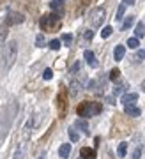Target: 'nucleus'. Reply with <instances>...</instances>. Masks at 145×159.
I'll return each mask as SVG.
<instances>
[{"mask_svg":"<svg viewBox=\"0 0 145 159\" xmlns=\"http://www.w3.org/2000/svg\"><path fill=\"white\" fill-rule=\"evenodd\" d=\"M78 115L80 117H94V115H99L103 111V106H101V102H82L78 106Z\"/></svg>","mask_w":145,"mask_h":159,"instance_id":"f03ea898","label":"nucleus"},{"mask_svg":"<svg viewBox=\"0 0 145 159\" xmlns=\"http://www.w3.org/2000/svg\"><path fill=\"white\" fill-rule=\"evenodd\" d=\"M69 138H71L72 142H78V140H80V134H78V133H76V131H74V129L71 127V129H69Z\"/></svg>","mask_w":145,"mask_h":159,"instance_id":"393cba45","label":"nucleus"},{"mask_svg":"<svg viewBox=\"0 0 145 159\" xmlns=\"http://www.w3.org/2000/svg\"><path fill=\"white\" fill-rule=\"evenodd\" d=\"M128 46H129V48H133V50H136V48H138V39H136V37H129V39H128Z\"/></svg>","mask_w":145,"mask_h":159,"instance_id":"412c9836","label":"nucleus"},{"mask_svg":"<svg viewBox=\"0 0 145 159\" xmlns=\"http://www.w3.org/2000/svg\"><path fill=\"white\" fill-rule=\"evenodd\" d=\"M6 37H7V27H0V44L6 41Z\"/></svg>","mask_w":145,"mask_h":159,"instance_id":"b1692460","label":"nucleus"},{"mask_svg":"<svg viewBox=\"0 0 145 159\" xmlns=\"http://www.w3.org/2000/svg\"><path fill=\"white\" fill-rule=\"evenodd\" d=\"M112 32H113L112 27H105V29L101 30V37H105V39H106V37H110V35H112Z\"/></svg>","mask_w":145,"mask_h":159,"instance_id":"aec40b11","label":"nucleus"},{"mask_svg":"<svg viewBox=\"0 0 145 159\" xmlns=\"http://www.w3.org/2000/svg\"><path fill=\"white\" fill-rule=\"evenodd\" d=\"M124 11H126V4H120L119 9H117V14H115V20H117V21H120L124 18Z\"/></svg>","mask_w":145,"mask_h":159,"instance_id":"6ab92c4d","label":"nucleus"},{"mask_svg":"<svg viewBox=\"0 0 145 159\" xmlns=\"http://www.w3.org/2000/svg\"><path fill=\"white\" fill-rule=\"evenodd\" d=\"M105 18H106V11L103 7H94L89 12V21L92 27H101V23L105 21Z\"/></svg>","mask_w":145,"mask_h":159,"instance_id":"39448f33","label":"nucleus"},{"mask_svg":"<svg viewBox=\"0 0 145 159\" xmlns=\"http://www.w3.org/2000/svg\"><path fill=\"white\" fill-rule=\"evenodd\" d=\"M50 7H51V11H55L58 16L64 14V0H51Z\"/></svg>","mask_w":145,"mask_h":159,"instance_id":"6e6552de","label":"nucleus"},{"mask_svg":"<svg viewBox=\"0 0 145 159\" xmlns=\"http://www.w3.org/2000/svg\"><path fill=\"white\" fill-rule=\"evenodd\" d=\"M134 60H136V62H142V60H145V50H138V51H136Z\"/></svg>","mask_w":145,"mask_h":159,"instance_id":"4be33fe9","label":"nucleus"},{"mask_svg":"<svg viewBox=\"0 0 145 159\" xmlns=\"http://www.w3.org/2000/svg\"><path fill=\"white\" fill-rule=\"evenodd\" d=\"M21 157H23V145H20V148L14 152V159H21Z\"/></svg>","mask_w":145,"mask_h":159,"instance_id":"2f4dec72","label":"nucleus"},{"mask_svg":"<svg viewBox=\"0 0 145 159\" xmlns=\"http://www.w3.org/2000/svg\"><path fill=\"white\" fill-rule=\"evenodd\" d=\"M80 69H82V62H74V66L71 67V74H76V73H80Z\"/></svg>","mask_w":145,"mask_h":159,"instance_id":"a878e982","label":"nucleus"},{"mask_svg":"<svg viewBox=\"0 0 145 159\" xmlns=\"http://www.w3.org/2000/svg\"><path fill=\"white\" fill-rule=\"evenodd\" d=\"M145 35V27L143 23H136V29H134V37L140 39V37H143Z\"/></svg>","mask_w":145,"mask_h":159,"instance_id":"2eb2a0df","label":"nucleus"},{"mask_svg":"<svg viewBox=\"0 0 145 159\" xmlns=\"http://www.w3.org/2000/svg\"><path fill=\"white\" fill-rule=\"evenodd\" d=\"M126 87H128V83H119V85L113 89V96H120V94L124 96V90H126Z\"/></svg>","mask_w":145,"mask_h":159,"instance_id":"f3484780","label":"nucleus"},{"mask_svg":"<svg viewBox=\"0 0 145 159\" xmlns=\"http://www.w3.org/2000/svg\"><path fill=\"white\" fill-rule=\"evenodd\" d=\"M74 129H80V131H83L85 134L89 133V124H87V120L83 119H78V120H74Z\"/></svg>","mask_w":145,"mask_h":159,"instance_id":"ddd939ff","label":"nucleus"},{"mask_svg":"<svg viewBox=\"0 0 145 159\" xmlns=\"http://www.w3.org/2000/svg\"><path fill=\"white\" fill-rule=\"evenodd\" d=\"M39 25L44 32H53L60 27V16L58 14H44V16H41Z\"/></svg>","mask_w":145,"mask_h":159,"instance_id":"7ed1b4c3","label":"nucleus"},{"mask_svg":"<svg viewBox=\"0 0 145 159\" xmlns=\"http://www.w3.org/2000/svg\"><path fill=\"white\" fill-rule=\"evenodd\" d=\"M133 23H134V16H126V20H124V23H122V27H120V29L128 30L129 27H133Z\"/></svg>","mask_w":145,"mask_h":159,"instance_id":"dca6fc26","label":"nucleus"},{"mask_svg":"<svg viewBox=\"0 0 145 159\" xmlns=\"http://www.w3.org/2000/svg\"><path fill=\"white\" fill-rule=\"evenodd\" d=\"M43 78H44V80H51V78H53V71H51V69H44Z\"/></svg>","mask_w":145,"mask_h":159,"instance_id":"c85d7f7f","label":"nucleus"},{"mask_svg":"<svg viewBox=\"0 0 145 159\" xmlns=\"http://www.w3.org/2000/svg\"><path fill=\"white\" fill-rule=\"evenodd\" d=\"M142 90L145 92V80H143V81H142Z\"/></svg>","mask_w":145,"mask_h":159,"instance_id":"f704fd0d","label":"nucleus"},{"mask_svg":"<svg viewBox=\"0 0 145 159\" xmlns=\"http://www.w3.org/2000/svg\"><path fill=\"white\" fill-rule=\"evenodd\" d=\"M92 37H94V32H92V30H85L83 32V39L85 41H90Z\"/></svg>","mask_w":145,"mask_h":159,"instance_id":"c756f323","label":"nucleus"},{"mask_svg":"<svg viewBox=\"0 0 145 159\" xmlns=\"http://www.w3.org/2000/svg\"><path fill=\"white\" fill-rule=\"evenodd\" d=\"M18 57V43L16 41H9L7 44L2 46V55H0V73L7 74L14 66Z\"/></svg>","mask_w":145,"mask_h":159,"instance_id":"f257e3e1","label":"nucleus"},{"mask_svg":"<svg viewBox=\"0 0 145 159\" xmlns=\"http://www.w3.org/2000/svg\"><path fill=\"white\" fill-rule=\"evenodd\" d=\"M62 41H64V43H66L67 46H71V44H72V35L64 34V35H62Z\"/></svg>","mask_w":145,"mask_h":159,"instance_id":"cd10ccee","label":"nucleus"},{"mask_svg":"<svg viewBox=\"0 0 145 159\" xmlns=\"http://www.w3.org/2000/svg\"><path fill=\"white\" fill-rule=\"evenodd\" d=\"M136 101H138V94H136V92H128V94L122 96V104L124 106H131V104H134Z\"/></svg>","mask_w":145,"mask_h":159,"instance_id":"0eeeda50","label":"nucleus"},{"mask_svg":"<svg viewBox=\"0 0 145 159\" xmlns=\"http://www.w3.org/2000/svg\"><path fill=\"white\" fill-rule=\"evenodd\" d=\"M119 76H120V71H119V69H113L112 73H110V80H113V81H115Z\"/></svg>","mask_w":145,"mask_h":159,"instance_id":"7c9ffc66","label":"nucleus"},{"mask_svg":"<svg viewBox=\"0 0 145 159\" xmlns=\"http://www.w3.org/2000/svg\"><path fill=\"white\" fill-rule=\"evenodd\" d=\"M85 83H87V74L85 73H76L72 74V80H71V85H69V92H71V96H76V94H80V90L85 87Z\"/></svg>","mask_w":145,"mask_h":159,"instance_id":"20e7f679","label":"nucleus"},{"mask_svg":"<svg viewBox=\"0 0 145 159\" xmlns=\"http://www.w3.org/2000/svg\"><path fill=\"white\" fill-rule=\"evenodd\" d=\"M83 57H85V60H87V64H89L90 67H97L99 64H97V60H96V55L92 53L90 50H85V53H83Z\"/></svg>","mask_w":145,"mask_h":159,"instance_id":"1a4fd4ad","label":"nucleus"},{"mask_svg":"<svg viewBox=\"0 0 145 159\" xmlns=\"http://www.w3.org/2000/svg\"><path fill=\"white\" fill-rule=\"evenodd\" d=\"M25 21V16L21 12H9L6 18V25H18V23Z\"/></svg>","mask_w":145,"mask_h":159,"instance_id":"423d86ee","label":"nucleus"},{"mask_svg":"<svg viewBox=\"0 0 145 159\" xmlns=\"http://www.w3.org/2000/svg\"><path fill=\"white\" fill-rule=\"evenodd\" d=\"M124 55H126V46L117 44V46H115V50H113V58L119 62V60H122V58H124Z\"/></svg>","mask_w":145,"mask_h":159,"instance_id":"9b49d317","label":"nucleus"},{"mask_svg":"<svg viewBox=\"0 0 145 159\" xmlns=\"http://www.w3.org/2000/svg\"><path fill=\"white\" fill-rule=\"evenodd\" d=\"M37 159H44V157H43V156H39V157H37Z\"/></svg>","mask_w":145,"mask_h":159,"instance_id":"c9c22d12","label":"nucleus"},{"mask_svg":"<svg viewBox=\"0 0 145 159\" xmlns=\"http://www.w3.org/2000/svg\"><path fill=\"white\" fill-rule=\"evenodd\" d=\"M140 157H142V147H138L133 152V159H140Z\"/></svg>","mask_w":145,"mask_h":159,"instance_id":"473e14b6","label":"nucleus"},{"mask_svg":"<svg viewBox=\"0 0 145 159\" xmlns=\"http://www.w3.org/2000/svg\"><path fill=\"white\" fill-rule=\"evenodd\" d=\"M35 46H37V48H43V46H44V35L43 34H39L35 37Z\"/></svg>","mask_w":145,"mask_h":159,"instance_id":"5701e85b","label":"nucleus"},{"mask_svg":"<svg viewBox=\"0 0 145 159\" xmlns=\"http://www.w3.org/2000/svg\"><path fill=\"white\" fill-rule=\"evenodd\" d=\"M117 154H119V157H124V156L128 154V143H126V142H122V143H120V145H119Z\"/></svg>","mask_w":145,"mask_h":159,"instance_id":"a211bd4d","label":"nucleus"},{"mask_svg":"<svg viewBox=\"0 0 145 159\" xmlns=\"http://www.w3.org/2000/svg\"><path fill=\"white\" fill-rule=\"evenodd\" d=\"M69 152H71V145L69 143H62L60 148H58V156L62 159H66V157H69Z\"/></svg>","mask_w":145,"mask_h":159,"instance_id":"4468645a","label":"nucleus"},{"mask_svg":"<svg viewBox=\"0 0 145 159\" xmlns=\"http://www.w3.org/2000/svg\"><path fill=\"white\" fill-rule=\"evenodd\" d=\"M80 159H82V157H80Z\"/></svg>","mask_w":145,"mask_h":159,"instance_id":"e433bc0d","label":"nucleus"},{"mask_svg":"<svg viewBox=\"0 0 145 159\" xmlns=\"http://www.w3.org/2000/svg\"><path fill=\"white\" fill-rule=\"evenodd\" d=\"M50 48L51 50H58V48H60V41L58 39H51L50 41Z\"/></svg>","mask_w":145,"mask_h":159,"instance_id":"bb28decb","label":"nucleus"},{"mask_svg":"<svg viewBox=\"0 0 145 159\" xmlns=\"http://www.w3.org/2000/svg\"><path fill=\"white\" fill-rule=\"evenodd\" d=\"M122 4H126V6H133V4H134V0H124Z\"/></svg>","mask_w":145,"mask_h":159,"instance_id":"72a5a7b5","label":"nucleus"},{"mask_svg":"<svg viewBox=\"0 0 145 159\" xmlns=\"http://www.w3.org/2000/svg\"><path fill=\"white\" fill-rule=\"evenodd\" d=\"M80 156H82V159H96V148L83 147L80 150Z\"/></svg>","mask_w":145,"mask_h":159,"instance_id":"9d476101","label":"nucleus"},{"mask_svg":"<svg viewBox=\"0 0 145 159\" xmlns=\"http://www.w3.org/2000/svg\"><path fill=\"white\" fill-rule=\"evenodd\" d=\"M124 111H126V115H129V117H140V113H142V110H140L138 106H134V104L124 106Z\"/></svg>","mask_w":145,"mask_h":159,"instance_id":"f8f14e48","label":"nucleus"}]
</instances>
